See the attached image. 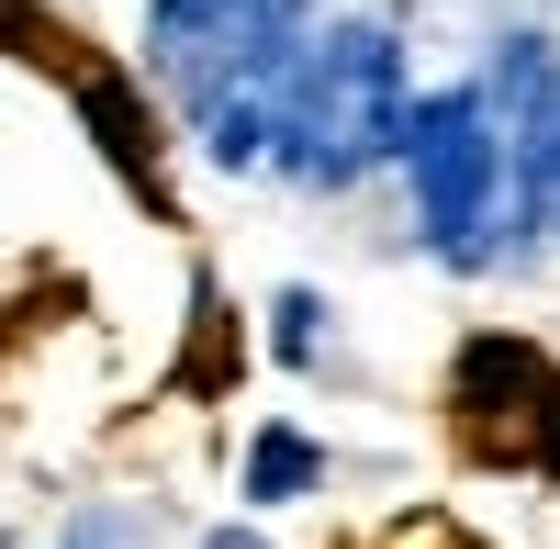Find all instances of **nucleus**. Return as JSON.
<instances>
[{
  "mask_svg": "<svg viewBox=\"0 0 560 549\" xmlns=\"http://www.w3.org/2000/svg\"><path fill=\"white\" fill-rule=\"evenodd\" d=\"M224 12H236V0H147V45L158 57H191V45L224 34Z\"/></svg>",
  "mask_w": 560,
  "mask_h": 549,
  "instance_id": "nucleus-6",
  "label": "nucleus"
},
{
  "mask_svg": "<svg viewBox=\"0 0 560 549\" xmlns=\"http://www.w3.org/2000/svg\"><path fill=\"white\" fill-rule=\"evenodd\" d=\"M79 113H90V135H102V157L147 191L158 213H168V191H158V124H147V102L113 79V68H79Z\"/></svg>",
  "mask_w": 560,
  "mask_h": 549,
  "instance_id": "nucleus-4",
  "label": "nucleus"
},
{
  "mask_svg": "<svg viewBox=\"0 0 560 549\" xmlns=\"http://www.w3.org/2000/svg\"><path fill=\"white\" fill-rule=\"evenodd\" d=\"M448 404H459V427H471L482 460H538L549 404H560V371H549L527 337H471V348H459V371H448Z\"/></svg>",
  "mask_w": 560,
  "mask_h": 549,
  "instance_id": "nucleus-3",
  "label": "nucleus"
},
{
  "mask_svg": "<svg viewBox=\"0 0 560 549\" xmlns=\"http://www.w3.org/2000/svg\"><path fill=\"white\" fill-rule=\"evenodd\" d=\"M404 168H415V224L427 247L482 269L493 258V202H504V135H493V90H427L404 113Z\"/></svg>",
  "mask_w": 560,
  "mask_h": 549,
  "instance_id": "nucleus-2",
  "label": "nucleus"
},
{
  "mask_svg": "<svg viewBox=\"0 0 560 549\" xmlns=\"http://www.w3.org/2000/svg\"><path fill=\"white\" fill-rule=\"evenodd\" d=\"M269 314H280V326H269V348L292 359V371H303V359H314V314H325V303H314V292H280Z\"/></svg>",
  "mask_w": 560,
  "mask_h": 549,
  "instance_id": "nucleus-7",
  "label": "nucleus"
},
{
  "mask_svg": "<svg viewBox=\"0 0 560 549\" xmlns=\"http://www.w3.org/2000/svg\"><path fill=\"white\" fill-rule=\"evenodd\" d=\"M538 471L560 482V404H549V437H538Z\"/></svg>",
  "mask_w": 560,
  "mask_h": 549,
  "instance_id": "nucleus-8",
  "label": "nucleus"
},
{
  "mask_svg": "<svg viewBox=\"0 0 560 549\" xmlns=\"http://www.w3.org/2000/svg\"><path fill=\"white\" fill-rule=\"evenodd\" d=\"M404 57L382 23H337L303 45L292 90H280V157H292V179H314V191H348V179H370L382 157H404Z\"/></svg>",
  "mask_w": 560,
  "mask_h": 549,
  "instance_id": "nucleus-1",
  "label": "nucleus"
},
{
  "mask_svg": "<svg viewBox=\"0 0 560 549\" xmlns=\"http://www.w3.org/2000/svg\"><path fill=\"white\" fill-rule=\"evenodd\" d=\"M314 482H325V448H314L303 427H280V416H269V427L247 437V482H236V493H247V505H303Z\"/></svg>",
  "mask_w": 560,
  "mask_h": 549,
  "instance_id": "nucleus-5",
  "label": "nucleus"
},
{
  "mask_svg": "<svg viewBox=\"0 0 560 549\" xmlns=\"http://www.w3.org/2000/svg\"><path fill=\"white\" fill-rule=\"evenodd\" d=\"M202 549H258V527H213V538H202Z\"/></svg>",
  "mask_w": 560,
  "mask_h": 549,
  "instance_id": "nucleus-9",
  "label": "nucleus"
}]
</instances>
